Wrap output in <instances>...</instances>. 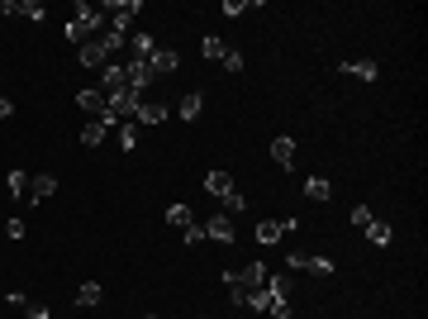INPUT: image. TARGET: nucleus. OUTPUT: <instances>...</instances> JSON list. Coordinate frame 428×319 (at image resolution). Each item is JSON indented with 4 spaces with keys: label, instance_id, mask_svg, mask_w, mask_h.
Listing matches in <instances>:
<instances>
[{
    "label": "nucleus",
    "instance_id": "1",
    "mask_svg": "<svg viewBox=\"0 0 428 319\" xmlns=\"http://www.w3.org/2000/svg\"><path fill=\"white\" fill-rule=\"evenodd\" d=\"M105 24V10H95V5H86V0H81L77 5V20H72V24H67V38H72V43H86V38H95V29Z\"/></svg>",
    "mask_w": 428,
    "mask_h": 319
},
{
    "label": "nucleus",
    "instance_id": "11",
    "mask_svg": "<svg viewBox=\"0 0 428 319\" xmlns=\"http://www.w3.org/2000/svg\"><path fill=\"white\" fill-rule=\"evenodd\" d=\"M134 119L138 124H162V119H167V105H162V101H138Z\"/></svg>",
    "mask_w": 428,
    "mask_h": 319
},
{
    "label": "nucleus",
    "instance_id": "22",
    "mask_svg": "<svg viewBox=\"0 0 428 319\" xmlns=\"http://www.w3.org/2000/svg\"><path fill=\"white\" fill-rule=\"evenodd\" d=\"M362 234H367V243H376V248H385V243H390V224H381V219H372V224H367Z\"/></svg>",
    "mask_w": 428,
    "mask_h": 319
},
{
    "label": "nucleus",
    "instance_id": "14",
    "mask_svg": "<svg viewBox=\"0 0 428 319\" xmlns=\"http://www.w3.org/2000/svg\"><path fill=\"white\" fill-rule=\"evenodd\" d=\"M5 186H10L15 200H33V177H29V172H10V181H5Z\"/></svg>",
    "mask_w": 428,
    "mask_h": 319
},
{
    "label": "nucleus",
    "instance_id": "32",
    "mask_svg": "<svg viewBox=\"0 0 428 319\" xmlns=\"http://www.w3.org/2000/svg\"><path fill=\"white\" fill-rule=\"evenodd\" d=\"M224 67H229V72H243V53H234V48H229V53H224Z\"/></svg>",
    "mask_w": 428,
    "mask_h": 319
},
{
    "label": "nucleus",
    "instance_id": "23",
    "mask_svg": "<svg viewBox=\"0 0 428 319\" xmlns=\"http://www.w3.org/2000/svg\"><path fill=\"white\" fill-rule=\"evenodd\" d=\"M200 110H205V96H200V91H190L186 101H181V119H186V124H190V119H200Z\"/></svg>",
    "mask_w": 428,
    "mask_h": 319
},
{
    "label": "nucleus",
    "instance_id": "26",
    "mask_svg": "<svg viewBox=\"0 0 428 319\" xmlns=\"http://www.w3.org/2000/svg\"><path fill=\"white\" fill-rule=\"evenodd\" d=\"M200 48H205V57H210V62H224V53H229V43H224V38H205V43H200Z\"/></svg>",
    "mask_w": 428,
    "mask_h": 319
},
{
    "label": "nucleus",
    "instance_id": "6",
    "mask_svg": "<svg viewBox=\"0 0 428 319\" xmlns=\"http://www.w3.org/2000/svg\"><path fill=\"white\" fill-rule=\"evenodd\" d=\"M124 81H129V91H138V96H143V91H148V81H153L148 62H143V57H129V62H124Z\"/></svg>",
    "mask_w": 428,
    "mask_h": 319
},
{
    "label": "nucleus",
    "instance_id": "12",
    "mask_svg": "<svg viewBox=\"0 0 428 319\" xmlns=\"http://www.w3.org/2000/svg\"><path fill=\"white\" fill-rule=\"evenodd\" d=\"M205 239H214V243H234V224H229V214H214L210 224H205Z\"/></svg>",
    "mask_w": 428,
    "mask_h": 319
},
{
    "label": "nucleus",
    "instance_id": "29",
    "mask_svg": "<svg viewBox=\"0 0 428 319\" xmlns=\"http://www.w3.org/2000/svg\"><path fill=\"white\" fill-rule=\"evenodd\" d=\"M114 138H119V148H134V119H119V124H114Z\"/></svg>",
    "mask_w": 428,
    "mask_h": 319
},
{
    "label": "nucleus",
    "instance_id": "28",
    "mask_svg": "<svg viewBox=\"0 0 428 319\" xmlns=\"http://www.w3.org/2000/svg\"><path fill=\"white\" fill-rule=\"evenodd\" d=\"M167 224H176V229H190L195 219H190V210H186V205H171V210H167Z\"/></svg>",
    "mask_w": 428,
    "mask_h": 319
},
{
    "label": "nucleus",
    "instance_id": "9",
    "mask_svg": "<svg viewBox=\"0 0 428 319\" xmlns=\"http://www.w3.org/2000/svg\"><path fill=\"white\" fill-rule=\"evenodd\" d=\"M77 57H81V67H109V53H105V43H100V38H86Z\"/></svg>",
    "mask_w": 428,
    "mask_h": 319
},
{
    "label": "nucleus",
    "instance_id": "31",
    "mask_svg": "<svg viewBox=\"0 0 428 319\" xmlns=\"http://www.w3.org/2000/svg\"><path fill=\"white\" fill-rule=\"evenodd\" d=\"M352 224H357V229H367V224H372V210H367V205H357V210H352Z\"/></svg>",
    "mask_w": 428,
    "mask_h": 319
},
{
    "label": "nucleus",
    "instance_id": "33",
    "mask_svg": "<svg viewBox=\"0 0 428 319\" xmlns=\"http://www.w3.org/2000/svg\"><path fill=\"white\" fill-rule=\"evenodd\" d=\"M247 5H252V0H224V15H243Z\"/></svg>",
    "mask_w": 428,
    "mask_h": 319
},
{
    "label": "nucleus",
    "instance_id": "8",
    "mask_svg": "<svg viewBox=\"0 0 428 319\" xmlns=\"http://www.w3.org/2000/svg\"><path fill=\"white\" fill-rule=\"evenodd\" d=\"M234 281L247 286V291H262V286H267V262H247L243 272H234Z\"/></svg>",
    "mask_w": 428,
    "mask_h": 319
},
{
    "label": "nucleus",
    "instance_id": "18",
    "mask_svg": "<svg viewBox=\"0 0 428 319\" xmlns=\"http://www.w3.org/2000/svg\"><path fill=\"white\" fill-rule=\"evenodd\" d=\"M271 162H276V167H291L295 162V138H276V143H271Z\"/></svg>",
    "mask_w": 428,
    "mask_h": 319
},
{
    "label": "nucleus",
    "instance_id": "15",
    "mask_svg": "<svg viewBox=\"0 0 428 319\" xmlns=\"http://www.w3.org/2000/svg\"><path fill=\"white\" fill-rule=\"evenodd\" d=\"M205 191H210V195H219V200H224L229 191H238V186H234V177H229V172H210V177H205Z\"/></svg>",
    "mask_w": 428,
    "mask_h": 319
},
{
    "label": "nucleus",
    "instance_id": "17",
    "mask_svg": "<svg viewBox=\"0 0 428 319\" xmlns=\"http://www.w3.org/2000/svg\"><path fill=\"white\" fill-rule=\"evenodd\" d=\"M105 119H86V124H81V143H86V148H100V138H105Z\"/></svg>",
    "mask_w": 428,
    "mask_h": 319
},
{
    "label": "nucleus",
    "instance_id": "4",
    "mask_svg": "<svg viewBox=\"0 0 428 319\" xmlns=\"http://www.w3.org/2000/svg\"><path fill=\"white\" fill-rule=\"evenodd\" d=\"M105 15H109V29H119V34H124V29H129V20L138 15V0H109Z\"/></svg>",
    "mask_w": 428,
    "mask_h": 319
},
{
    "label": "nucleus",
    "instance_id": "25",
    "mask_svg": "<svg viewBox=\"0 0 428 319\" xmlns=\"http://www.w3.org/2000/svg\"><path fill=\"white\" fill-rule=\"evenodd\" d=\"M95 38H100V43H105V53H119V48H124V43H129V38H124V34H119V29H100V34H95Z\"/></svg>",
    "mask_w": 428,
    "mask_h": 319
},
{
    "label": "nucleus",
    "instance_id": "36",
    "mask_svg": "<svg viewBox=\"0 0 428 319\" xmlns=\"http://www.w3.org/2000/svg\"><path fill=\"white\" fill-rule=\"evenodd\" d=\"M148 319H158V315H148Z\"/></svg>",
    "mask_w": 428,
    "mask_h": 319
},
{
    "label": "nucleus",
    "instance_id": "13",
    "mask_svg": "<svg viewBox=\"0 0 428 319\" xmlns=\"http://www.w3.org/2000/svg\"><path fill=\"white\" fill-rule=\"evenodd\" d=\"M343 72H348V77H357V81H376V77H381V67H376L372 57H357V62H343Z\"/></svg>",
    "mask_w": 428,
    "mask_h": 319
},
{
    "label": "nucleus",
    "instance_id": "20",
    "mask_svg": "<svg viewBox=\"0 0 428 319\" xmlns=\"http://www.w3.org/2000/svg\"><path fill=\"white\" fill-rule=\"evenodd\" d=\"M281 234H286V219H262L257 224V243H276Z\"/></svg>",
    "mask_w": 428,
    "mask_h": 319
},
{
    "label": "nucleus",
    "instance_id": "24",
    "mask_svg": "<svg viewBox=\"0 0 428 319\" xmlns=\"http://www.w3.org/2000/svg\"><path fill=\"white\" fill-rule=\"evenodd\" d=\"M305 195H309V200H328V195H333V186H328L323 177H309V181H305Z\"/></svg>",
    "mask_w": 428,
    "mask_h": 319
},
{
    "label": "nucleus",
    "instance_id": "19",
    "mask_svg": "<svg viewBox=\"0 0 428 319\" xmlns=\"http://www.w3.org/2000/svg\"><path fill=\"white\" fill-rule=\"evenodd\" d=\"M100 281H81L77 286V305H86V310H95V305H100Z\"/></svg>",
    "mask_w": 428,
    "mask_h": 319
},
{
    "label": "nucleus",
    "instance_id": "10",
    "mask_svg": "<svg viewBox=\"0 0 428 319\" xmlns=\"http://www.w3.org/2000/svg\"><path fill=\"white\" fill-rule=\"evenodd\" d=\"M129 81H124V62H109V67H100V91L105 96H114V91H124Z\"/></svg>",
    "mask_w": 428,
    "mask_h": 319
},
{
    "label": "nucleus",
    "instance_id": "3",
    "mask_svg": "<svg viewBox=\"0 0 428 319\" xmlns=\"http://www.w3.org/2000/svg\"><path fill=\"white\" fill-rule=\"evenodd\" d=\"M138 101H143V96L129 91V86H124V91H114V96H109V124H114V119H134Z\"/></svg>",
    "mask_w": 428,
    "mask_h": 319
},
{
    "label": "nucleus",
    "instance_id": "27",
    "mask_svg": "<svg viewBox=\"0 0 428 319\" xmlns=\"http://www.w3.org/2000/svg\"><path fill=\"white\" fill-rule=\"evenodd\" d=\"M129 48H134V57L148 62V57H153V38H148V34H134V38H129Z\"/></svg>",
    "mask_w": 428,
    "mask_h": 319
},
{
    "label": "nucleus",
    "instance_id": "35",
    "mask_svg": "<svg viewBox=\"0 0 428 319\" xmlns=\"http://www.w3.org/2000/svg\"><path fill=\"white\" fill-rule=\"evenodd\" d=\"M10 114H15V101H10V96H0V119H10Z\"/></svg>",
    "mask_w": 428,
    "mask_h": 319
},
{
    "label": "nucleus",
    "instance_id": "2",
    "mask_svg": "<svg viewBox=\"0 0 428 319\" xmlns=\"http://www.w3.org/2000/svg\"><path fill=\"white\" fill-rule=\"evenodd\" d=\"M77 105L91 114V119H105L109 124V96L100 91V86H86V91H77Z\"/></svg>",
    "mask_w": 428,
    "mask_h": 319
},
{
    "label": "nucleus",
    "instance_id": "5",
    "mask_svg": "<svg viewBox=\"0 0 428 319\" xmlns=\"http://www.w3.org/2000/svg\"><path fill=\"white\" fill-rule=\"evenodd\" d=\"M0 15H15V20H38V24H43V5H38V0H0Z\"/></svg>",
    "mask_w": 428,
    "mask_h": 319
},
{
    "label": "nucleus",
    "instance_id": "30",
    "mask_svg": "<svg viewBox=\"0 0 428 319\" xmlns=\"http://www.w3.org/2000/svg\"><path fill=\"white\" fill-rule=\"evenodd\" d=\"M224 205H229V210H247V200H243V191H229V195H224Z\"/></svg>",
    "mask_w": 428,
    "mask_h": 319
},
{
    "label": "nucleus",
    "instance_id": "16",
    "mask_svg": "<svg viewBox=\"0 0 428 319\" xmlns=\"http://www.w3.org/2000/svg\"><path fill=\"white\" fill-rule=\"evenodd\" d=\"M262 315H271V319H291V300L286 295H276L267 286V305H262Z\"/></svg>",
    "mask_w": 428,
    "mask_h": 319
},
{
    "label": "nucleus",
    "instance_id": "34",
    "mask_svg": "<svg viewBox=\"0 0 428 319\" xmlns=\"http://www.w3.org/2000/svg\"><path fill=\"white\" fill-rule=\"evenodd\" d=\"M186 243H205V224H190V229H186Z\"/></svg>",
    "mask_w": 428,
    "mask_h": 319
},
{
    "label": "nucleus",
    "instance_id": "7",
    "mask_svg": "<svg viewBox=\"0 0 428 319\" xmlns=\"http://www.w3.org/2000/svg\"><path fill=\"white\" fill-rule=\"evenodd\" d=\"M176 67H181V57L171 53V48H153V57H148V72H153V77H171Z\"/></svg>",
    "mask_w": 428,
    "mask_h": 319
},
{
    "label": "nucleus",
    "instance_id": "21",
    "mask_svg": "<svg viewBox=\"0 0 428 319\" xmlns=\"http://www.w3.org/2000/svg\"><path fill=\"white\" fill-rule=\"evenodd\" d=\"M53 191H57V177H48V172H38V177H33V205H38V200H48Z\"/></svg>",
    "mask_w": 428,
    "mask_h": 319
}]
</instances>
